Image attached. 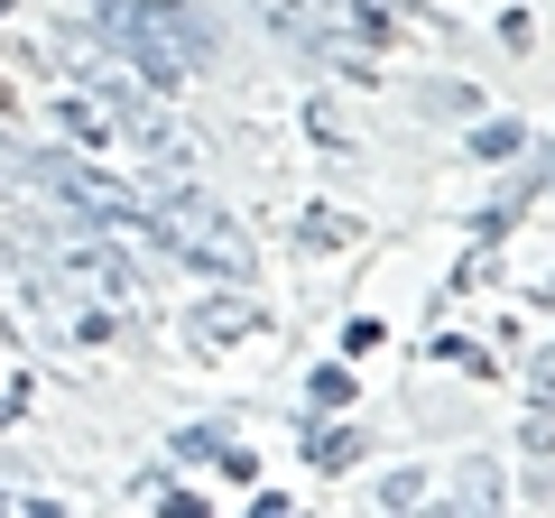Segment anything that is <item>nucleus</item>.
<instances>
[{
	"label": "nucleus",
	"mask_w": 555,
	"mask_h": 518,
	"mask_svg": "<svg viewBox=\"0 0 555 518\" xmlns=\"http://www.w3.org/2000/svg\"><path fill=\"white\" fill-rule=\"evenodd\" d=\"M83 10L102 20L112 56L149 75V93H177V83H195L214 65V20L195 0H83Z\"/></svg>",
	"instance_id": "1"
},
{
	"label": "nucleus",
	"mask_w": 555,
	"mask_h": 518,
	"mask_svg": "<svg viewBox=\"0 0 555 518\" xmlns=\"http://www.w3.org/2000/svg\"><path fill=\"white\" fill-rule=\"evenodd\" d=\"M139 232L167 259H185L195 279H250V232L232 222V204H214L204 185H158L139 195Z\"/></svg>",
	"instance_id": "2"
},
{
	"label": "nucleus",
	"mask_w": 555,
	"mask_h": 518,
	"mask_svg": "<svg viewBox=\"0 0 555 518\" xmlns=\"http://www.w3.org/2000/svg\"><path fill=\"white\" fill-rule=\"evenodd\" d=\"M56 279L75 287V297L112 306V315L139 297V269H130V250H112V232H75V241H56Z\"/></svg>",
	"instance_id": "3"
},
{
	"label": "nucleus",
	"mask_w": 555,
	"mask_h": 518,
	"mask_svg": "<svg viewBox=\"0 0 555 518\" xmlns=\"http://www.w3.org/2000/svg\"><path fill=\"white\" fill-rule=\"evenodd\" d=\"M185 334H195V342H214V352H222V342L259 334V297H250L241 279H222V297H204L195 315H185Z\"/></svg>",
	"instance_id": "4"
},
{
	"label": "nucleus",
	"mask_w": 555,
	"mask_h": 518,
	"mask_svg": "<svg viewBox=\"0 0 555 518\" xmlns=\"http://www.w3.org/2000/svg\"><path fill=\"white\" fill-rule=\"evenodd\" d=\"M306 463H315V472H352L361 463V426H315V436H306Z\"/></svg>",
	"instance_id": "5"
},
{
	"label": "nucleus",
	"mask_w": 555,
	"mask_h": 518,
	"mask_svg": "<svg viewBox=\"0 0 555 518\" xmlns=\"http://www.w3.org/2000/svg\"><path fill=\"white\" fill-rule=\"evenodd\" d=\"M518 148H528V130H518V120H481V130H473V158H491V167H509Z\"/></svg>",
	"instance_id": "6"
},
{
	"label": "nucleus",
	"mask_w": 555,
	"mask_h": 518,
	"mask_svg": "<svg viewBox=\"0 0 555 518\" xmlns=\"http://www.w3.org/2000/svg\"><path fill=\"white\" fill-rule=\"evenodd\" d=\"M454 500H463V509H500V463H463V472H454Z\"/></svg>",
	"instance_id": "7"
},
{
	"label": "nucleus",
	"mask_w": 555,
	"mask_h": 518,
	"mask_svg": "<svg viewBox=\"0 0 555 518\" xmlns=\"http://www.w3.org/2000/svg\"><path fill=\"white\" fill-rule=\"evenodd\" d=\"M426 491H436V481L416 472V463H398V472H379V509H416Z\"/></svg>",
	"instance_id": "8"
},
{
	"label": "nucleus",
	"mask_w": 555,
	"mask_h": 518,
	"mask_svg": "<svg viewBox=\"0 0 555 518\" xmlns=\"http://www.w3.org/2000/svg\"><path fill=\"white\" fill-rule=\"evenodd\" d=\"M297 241H306V250H334V241H352V213H334V204H315V213L297 222Z\"/></svg>",
	"instance_id": "9"
},
{
	"label": "nucleus",
	"mask_w": 555,
	"mask_h": 518,
	"mask_svg": "<svg viewBox=\"0 0 555 518\" xmlns=\"http://www.w3.org/2000/svg\"><path fill=\"white\" fill-rule=\"evenodd\" d=\"M306 140H315V148H343V140H352V130H343V120H334V102H306Z\"/></svg>",
	"instance_id": "10"
},
{
	"label": "nucleus",
	"mask_w": 555,
	"mask_h": 518,
	"mask_svg": "<svg viewBox=\"0 0 555 518\" xmlns=\"http://www.w3.org/2000/svg\"><path fill=\"white\" fill-rule=\"evenodd\" d=\"M222 454V426H185L177 436V463H214Z\"/></svg>",
	"instance_id": "11"
},
{
	"label": "nucleus",
	"mask_w": 555,
	"mask_h": 518,
	"mask_svg": "<svg viewBox=\"0 0 555 518\" xmlns=\"http://www.w3.org/2000/svg\"><path fill=\"white\" fill-rule=\"evenodd\" d=\"M436 361H454V371H491V361H481V352H473L463 334H444V342H436Z\"/></svg>",
	"instance_id": "12"
},
{
	"label": "nucleus",
	"mask_w": 555,
	"mask_h": 518,
	"mask_svg": "<svg viewBox=\"0 0 555 518\" xmlns=\"http://www.w3.org/2000/svg\"><path fill=\"white\" fill-rule=\"evenodd\" d=\"M214 472H232V481H259V454H241V444H222V454H214Z\"/></svg>",
	"instance_id": "13"
},
{
	"label": "nucleus",
	"mask_w": 555,
	"mask_h": 518,
	"mask_svg": "<svg viewBox=\"0 0 555 518\" xmlns=\"http://www.w3.org/2000/svg\"><path fill=\"white\" fill-rule=\"evenodd\" d=\"M537 407H555V352L537 361Z\"/></svg>",
	"instance_id": "14"
},
{
	"label": "nucleus",
	"mask_w": 555,
	"mask_h": 518,
	"mask_svg": "<svg viewBox=\"0 0 555 518\" xmlns=\"http://www.w3.org/2000/svg\"><path fill=\"white\" fill-rule=\"evenodd\" d=\"M0 10H10V0H0Z\"/></svg>",
	"instance_id": "15"
}]
</instances>
